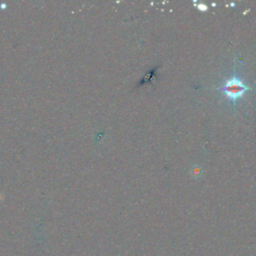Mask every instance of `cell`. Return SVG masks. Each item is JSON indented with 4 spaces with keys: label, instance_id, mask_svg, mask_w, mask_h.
<instances>
[{
    "label": "cell",
    "instance_id": "6da1fadb",
    "mask_svg": "<svg viewBox=\"0 0 256 256\" xmlns=\"http://www.w3.org/2000/svg\"><path fill=\"white\" fill-rule=\"evenodd\" d=\"M220 90L226 95L228 99H231L234 102L236 106V100L239 98L242 97L246 90H250L249 87L245 85L240 79L236 76L234 73V77L230 81L226 83L224 87L220 88Z\"/></svg>",
    "mask_w": 256,
    "mask_h": 256
}]
</instances>
